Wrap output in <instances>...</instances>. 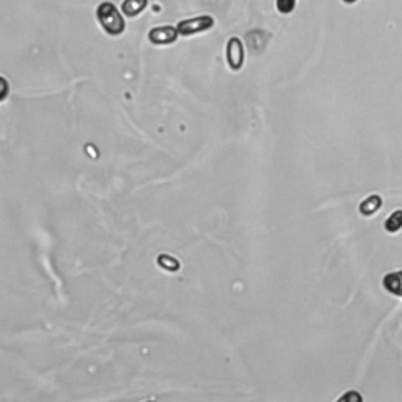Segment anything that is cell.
Listing matches in <instances>:
<instances>
[{
    "label": "cell",
    "instance_id": "cell-5",
    "mask_svg": "<svg viewBox=\"0 0 402 402\" xmlns=\"http://www.w3.org/2000/svg\"><path fill=\"white\" fill-rule=\"evenodd\" d=\"M382 285L388 292L402 297V271L386 273L382 280Z\"/></svg>",
    "mask_w": 402,
    "mask_h": 402
},
{
    "label": "cell",
    "instance_id": "cell-4",
    "mask_svg": "<svg viewBox=\"0 0 402 402\" xmlns=\"http://www.w3.org/2000/svg\"><path fill=\"white\" fill-rule=\"evenodd\" d=\"M179 33L178 29L173 25H160V27H154L150 32H148V40L151 41L153 45L156 46H167V45H173L176 40H178Z\"/></svg>",
    "mask_w": 402,
    "mask_h": 402
},
{
    "label": "cell",
    "instance_id": "cell-1",
    "mask_svg": "<svg viewBox=\"0 0 402 402\" xmlns=\"http://www.w3.org/2000/svg\"><path fill=\"white\" fill-rule=\"evenodd\" d=\"M97 23L102 27V30L110 37H119L126 29V23L123 15L119 13L115 4L101 2L96 8Z\"/></svg>",
    "mask_w": 402,
    "mask_h": 402
},
{
    "label": "cell",
    "instance_id": "cell-10",
    "mask_svg": "<svg viewBox=\"0 0 402 402\" xmlns=\"http://www.w3.org/2000/svg\"><path fill=\"white\" fill-rule=\"evenodd\" d=\"M10 95V82L0 76V102L5 101Z\"/></svg>",
    "mask_w": 402,
    "mask_h": 402
},
{
    "label": "cell",
    "instance_id": "cell-3",
    "mask_svg": "<svg viewBox=\"0 0 402 402\" xmlns=\"http://www.w3.org/2000/svg\"><path fill=\"white\" fill-rule=\"evenodd\" d=\"M245 51L242 41L237 37H231L227 43V61L232 71H239L244 66Z\"/></svg>",
    "mask_w": 402,
    "mask_h": 402
},
{
    "label": "cell",
    "instance_id": "cell-9",
    "mask_svg": "<svg viewBox=\"0 0 402 402\" xmlns=\"http://www.w3.org/2000/svg\"><path fill=\"white\" fill-rule=\"evenodd\" d=\"M295 5H297V0H275V6L280 15H291L295 10Z\"/></svg>",
    "mask_w": 402,
    "mask_h": 402
},
{
    "label": "cell",
    "instance_id": "cell-2",
    "mask_svg": "<svg viewBox=\"0 0 402 402\" xmlns=\"http://www.w3.org/2000/svg\"><path fill=\"white\" fill-rule=\"evenodd\" d=\"M214 25H215V19L213 16L203 15V16L179 20V23L176 24V29H178L179 37L186 38V37H192V35L208 32L213 29Z\"/></svg>",
    "mask_w": 402,
    "mask_h": 402
},
{
    "label": "cell",
    "instance_id": "cell-8",
    "mask_svg": "<svg viewBox=\"0 0 402 402\" xmlns=\"http://www.w3.org/2000/svg\"><path fill=\"white\" fill-rule=\"evenodd\" d=\"M385 230L388 232H396L402 228V209L394 211V213L385 220Z\"/></svg>",
    "mask_w": 402,
    "mask_h": 402
},
{
    "label": "cell",
    "instance_id": "cell-12",
    "mask_svg": "<svg viewBox=\"0 0 402 402\" xmlns=\"http://www.w3.org/2000/svg\"><path fill=\"white\" fill-rule=\"evenodd\" d=\"M343 2L348 4V5H354V4L357 2V0H343Z\"/></svg>",
    "mask_w": 402,
    "mask_h": 402
},
{
    "label": "cell",
    "instance_id": "cell-7",
    "mask_svg": "<svg viewBox=\"0 0 402 402\" xmlns=\"http://www.w3.org/2000/svg\"><path fill=\"white\" fill-rule=\"evenodd\" d=\"M148 6V0H124L122 5V13L128 18H137L142 15Z\"/></svg>",
    "mask_w": 402,
    "mask_h": 402
},
{
    "label": "cell",
    "instance_id": "cell-11",
    "mask_svg": "<svg viewBox=\"0 0 402 402\" xmlns=\"http://www.w3.org/2000/svg\"><path fill=\"white\" fill-rule=\"evenodd\" d=\"M348 399H357V401H362V396H360L358 393H348V394H344V396L341 398V401H348Z\"/></svg>",
    "mask_w": 402,
    "mask_h": 402
},
{
    "label": "cell",
    "instance_id": "cell-6",
    "mask_svg": "<svg viewBox=\"0 0 402 402\" xmlns=\"http://www.w3.org/2000/svg\"><path fill=\"white\" fill-rule=\"evenodd\" d=\"M382 196H379V195H371L366 199L365 201L360 203V206H358V211H360V214L365 215V217H370L372 214H376L377 211L382 208Z\"/></svg>",
    "mask_w": 402,
    "mask_h": 402
}]
</instances>
